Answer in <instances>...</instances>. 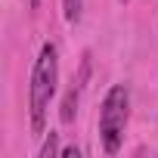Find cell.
Masks as SVG:
<instances>
[{
  "mask_svg": "<svg viewBox=\"0 0 158 158\" xmlns=\"http://www.w3.org/2000/svg\"><path fill=\"white\" fill-rule=\"evenodd\" d=\"M56 81H59V59H56V47L44 44L37 62H34V74H31V127L40 133L44 130V118H47V106L56 96Z\"/></svg>",
  "mask_w": 158,
  "mask_h": 158,
  "instance_id": "1",
  "label": "cell"
},
{
  "mask_svg": "<svg viewBox=\"0 0 158 158\" xmlns=\"http://www.w3.org/2000/svg\"><path fill=\"white\" fill-rule=\"evenodd\" d=\"M124 124H127V90L118 84L109 90V96L102 99V112H99V133H102V146L109 155L121 149Z\"/></svg>",
  "mask_w": 158,
  "mask_h": 158,
  "instance_id": "2",
  "label": "cell"
},
{
  "mask_svg": "<svg viewBox=\"0 0 158 158\" xmlns=\"http://www.w3.org/2000/svg\"><path fill=\"white\" fill-rule=\"evenodd\" d=\"M74 112H77V90H68L65 93V102H62V121H74Z\"/></svg>",
  "mask_w": 158,
  "mask_h": 158,
  "instance_id": "3",
  "label": "cell"
},
{
  "mask_svg": "<svg viewBox=\"0 0 158 158\" xmlns=\"http://www.w3.org/2000/svg\"><path fill=\"white\" fill-rule=\"evenodd\" d=\"M56 149H59V133H47V143H44V149H40V158H53L56 155Z\"/></svg>",
  "mask_w": 158,
  "mask_h": 158,
  "instance_id": "4",
  "label": "cell"
},
{
  "mask_svg": "<svg viewBox=\"0 0 158 158\" xmlns=\"http://www.w3.org/2000/svg\"><path fill=\"white\" fill-rule=\"evenodd\" d=\"M62 6H65V19L68 22L81 19V0H62Z\"/></svg>",
  "mask_w": 158,
  "mask_h": 158,
  "instance_id": "5",
  "label": "cell"
},
{
  "mask_svg": "<svg viewBox=\"0 0 158 158\" xmlns=\"http://www.w3.org/2000/svg\"><path fill=\"white\" fill-rule=\"evenodd\" d=\"M77 155H81L77 149H62V158H77Z\"/></svg>",
  "mask_w": 158,
  "mask_h": 158,
  "instance_id": "6",
  "label": "cell"
},
{
  "mask_svg": "<svg viewBox=\"0 0 158 158\" xmlns=\"http://www.w3.org/2000/svg\"><path fill=\"white\" fill-rule=\"evenodd\" d=\"M37 6H40V0H31V10H37Z\"/></svg>",
  "mask_w": 158,
  "mask_h": 158,
  "instance_id": "7",
  "label": "cell"
},
{
  "mask_svg": "<svg viewBox=\"0 0 158 158\" xmlns=\"http://www.w3.org/2000/svg\"><path fill=\"white\" fill-rule=\"evenodd\" d=\"M121 3H127V0H121Z\"/></svg>",
  "mask_w": 158,
  "mask_h": 158,
  "instance_id": "8",
  "label": "cell"
}]
</instances>
